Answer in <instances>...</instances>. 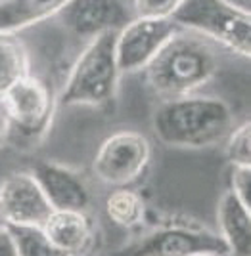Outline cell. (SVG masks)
<instances>
[{"instance_id": "cell-7", "label": "cell", "mask_w": 251, "mask_h": 256, "mask_svg": "<svg viewBox=\"0 0 251 256\" xmlns=\"http://www.w3.org/2000/svg\"><path fill=\"white\" fill-rule=\"evenodd\" d=\"M180 27L171 18H132L115 36V56L121 73L144 71L155 54Z\"/></svg>"}, {"instance_id": "cell-2", "label": "cell", "mask_w": 251, "mask_h": 256, "mask_svg": "<svg viewBox=\"0 0 251 256\" xmlns=\"http://www.w3.org/2000/svg\"><path fill=\"white\" fill-rule=\"evenodd\" d=\"M144 71L150 88L163 100L188 96L217 75L218 56L201 34L178 29Z\"/></svg>"}, {"instance_id": "cell-10", "label": "cell", "mask_w": 251, "mask_h": 256, "mask_svg": "<svg viewBox=\"0 0 251 256\" xmlns=\"http://www.w3.org/2000/svg\"><path fill=\"white\" fill-rule=\"evenodd\" d=\"M50 206L33 174L14 172L0 182V220L2 224L43 226Z\"/></svg>"}, {"instance_id": "cell-6", "label": "cell", "mask_w": 251, "mask_h": 256, "mask_svg": "<svg viewBox=\"0 0 251 256\" xmlns=\"http://www.w3.org/2000/svg\"><path fill=\"white\" fill-rule=\"evenodd\" d=\"M2 104L8 113L10 132H18L27 140L43 136L54 111V100L48 86L29 73L8 88L2 96Z\"/></svg>"}, {"instance_id": "cell-18", "label": "cell", "mask_w": 251, "mask_h": 256, "mask_svg": "<svg viewBox=\"0 0 251 256\" xmlns=\"http://www.w3.org/2000/svg\"><path fill=\"white\" fill-rule=\"evenodd\" d=\"M226 159L236 166H251V124L245 120L226 136Z\"/></svg>"}, {"instance_id": "cell-20", "label": "cell", "mask_w": 251, "mask_h": 256, "mask_svg": "<svg viewBox=\"0 0 251 256\" xmlns=\"http://www.w3.org/2000/svg\"><path fill=\"white\" fill-rule=\"evenodd\" d=\"M230 192L234 193L243 204L251 206V166H236V164H232Z\"/></svg>"}, {"instance_id": "cell-21", "label": "cell", "mask_w": 251, "mask_h": 256, "mask_svg": "<svg viewBox=\"0 0 251 256\" xmlns=\"http://www.w3.org/2000/svg\"><path fill=\"white\" fill-rule=\"evenodd\" d=\"M0 256H18L12 243V237L6 230V226H0Z\"/></svg>"}, {"instance_id": "cell-16", "label": "cell", "mask_w": 251, "mask_h": 256, "mask_svg": "<svg viewBox=\"0 0 251 256\" xmlns=\"http://www.w3.org/2000/svg\"><path fill=\"white\" fill-rule=\"evenodd\" d=\"M106 212L115 226L134 228L142 222L144 203L138 193L121 186L115 192L109 193V197L106 199Z\"/></svg>"}, {"instance_id": "cell-9", "label": "cell", "mask_w": 251, "mask_h": 256, "mask_svg": "<svg viewBox=\"0 0 251 256\" xmlns=\"http://www.w3.org/2000/svg\"><path fill=\"white\" fill-rule=\"evenodd\" d=\"M58 16L73 34L94 38L102 32H117L134 18V12L125 0H69Z\"/></svg>"}, {"instance_id": "cell-1", "label": "cell", "mask_w": 251, "mask_h": 256, "mask_svg": "<svg viewBox=\"0 0 251 256\" xmlns=\"http://www.w3.org/2000/svg\"><path fill=\"white\" fill-rule=\"evenodd\" d=\"M152 128L165 146L203 150L226 140L234 128V113L220 98L188 94L165 100L153 113Z\"/></svg>"}, {"instance_id": "cell-3", "label": "cell", "mask_w": 251, "mask_h": 256, "mask_svg": "<svg viewBox=\"0 0 251 256\" xmlns=\"http://www.w3.org/2000/svg\"><path fill=\"white\" fill-rule=\"evenodd\" d=\"M115 36L117 32L109 31L90 38V44L77 58L69 73L60 96V106L106 107L115 100L121 76Z\"/></svg>"}, {"instance_id": "cell-19", "label": "cell", "mask_w": 251, "mask_h": 256, "mask_svg": "<svg viewBox=\"0 0 251 256\" xmlns=\"http://www.w3.org/2000/svg\"><path fill=\"white\" fill-rule=\"evenodd\" d=\"M182 0H132L136 18H171Z\"/></svg>"}, {"instance_id": "cell-8", "label": "cell", "mask_w": 251, "mask_h": 256, "mask_svg": "<svg viewBox=\"0 0 251 256\" xmlns=\"http://www.w3.org/2000/svg\"><path fill=\"white\" fill-rule=\"evenodd\" d=\"M131 254L152 256H192V254H230L228 246L220 235L188 228V226H165L157 228L125 248Z\"/></svg>"}, {"instance_id": "cell-22", "label": "cell", "mask_w": 251, "mask_h": 256, "mask_svg": "<svg viewBox=\"0 0 251 256\" xmlns=\"http://www.w3.org/2000/svg\"><path fill=\"white\" fill-rule=\"evenodd\" d=\"M10 136V120H8V113L6 107L0 100V146L6 142V138Z\"/></svg>"}, {"instance_id": "cell-13", "label": "cell", "mask_w": 251, "mask_h": 256, "mask_svg": "<svg viewBox=\"0 0 251 256\" xmlns=\"http://www.w3.org/2000/svg\"><path fill=\"white\" fill-rule=\"evenodd\" d=\"M217 220L230 254H251V206L228 190L218 203Z\"/></svg>"}, {"instance_id": "cell-14", "label": "cell", "mask_w": 251, "mask_h": 256, "mask_svg": "<svg viewBox=\"0 0 251 256\" xmlns=\"http://www.w3.org/2000/svg\"><path fill=\"white\" fill-rule=\"evenodd\" d=\"M69 0H0V32H18L56 16Z\"/></svg>"}, {"instance_id": "cell-4", "label": "cell", "mask_w": 251, "mask_h": 256, "mask_svg": "<svg viewBox=\"0 0 251 256\" xmlns=\"http://www.w3.org/2000/svg\"><path fill=\"white\" fill-rule=\"evenodd\" d=\"M171 20L180 27L222 44L241 58L251 56V16L230 0H182Z\"/></svg>"}, {"instance_id": "cell-5", "label": "cell", "mask_w": 251, "mask_h": 256, "mask_svg": "<svg viewBox=\"0 0 251 256\" xmlns=\"http://www.w3.org/2000/svg\"><path fill=\"white\" fill-rule=\"evenodd\" d=\"M152 157L148 138L134 130H121L106 138L92 162L96 178L108 186H129L142 174Z\"/></svg>"}, {"instance_id": "cell-12", "label": "cell", "mask_w": 251, "mask_h": 256, "mask_svg": "<svg viewBox=\"0 0 251 256\" xmlns=\"http://www.w3.org/2000/svg\"><path fill=\"white\" fill-rule=\"evenodd\" d=\"M43 228L58 254H81L88 250L92 241V228L85 210L54 208Z\"/></svg>"}, {"instance_id": "cell-11", "label": "cell", "mask_w": 251, "mask_h": 256, "mask_svg": "<svg viewBox=\"0 0 251 256\" xmlns=\"http://www.w3.org/2000/svg\"><path fill=\"white\" fill-rule=\"evenodd\" d=\"M31 174L39 182L52 208L85 210L92 201L90 190L83 178H79L75 172L69 170L64 164L43 160L35 164Z\"/></svg>"}, {"instance_id": "cell-15", "label": "cell", "mask_w": 251, "mask_h": 256, "mask_svg": "<svg viewBox=\"0 0 251 256\" xmlns=\"http://www.w3.org/2000/svg\"><path fill=\"white\" fill-rule=\"evenodd\" d=\"M29 73V58L16 32H0V100L18 78Z\"/></svg>"}, {"instance_id": "cell-17", "label": "cell", "mask_w": 251, "mask_h": 256, "mask_svg": "<svg viewBox=\"0 0 251 256\" xmlns=\"http://www.w3.org/2000/svg\"><path fill=\"white\" fill-rule=\"evenodd\" d=\"M12 237V243L16 248V254L29 256H50L58 254L52 243L44 234L43 226L35 224H4Z\"/></svg>"}]
</instances>
